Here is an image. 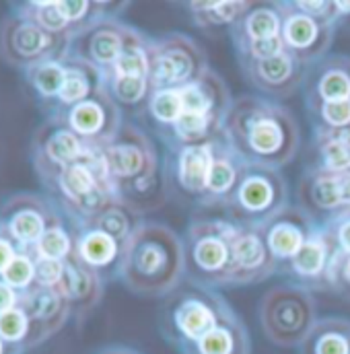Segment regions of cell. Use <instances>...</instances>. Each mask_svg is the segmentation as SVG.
<instances>
[{
  "label": "cell",
  "mask_w": 350,
  "mask_h": 354,
  "mask_svg": "<svg viewBox=\"0 0 350 354\" xmlns=\"http://www.w3.org/2000/svg\"><path fill=\"white\" fill-rule=\"evenodd\" d=\"M223 136L243 163L280 171L295 161L301 149L295 113L274 99L252 93L233 97Z\"/></svg>",
  "instance_id": "6da1fadb"
},
{
  "label": "cell",
  "mask_w": 350,
  "mask_h": 354,
  "mask_svg": "<svg viewBox=\"0 0 350 354\" xmlns=\"http://www.w3.org/2000/svg\"><path fill=\"white\" fill-rule=\"evenodd\" d=\"M101 151L120 202L142 216L167 202L163 161L153 138L142 128L124 122L113 140Z\"/></svg>",
  "instance_id": "7a4b0ae2"
},
{
  "label": "cell",
  "mask_w": 350,
  "mask_h": 354,
  "mask_svg": "<svg viewBox=\"0 0 350 354\" xmlns=\"http://www.w3.org/2000/svg\"><path fill=\"white\" fill-rule=\"evenodd\" d=\"M118 278L134 295L165 299L185 280L181 237L165 223L145 221L124 248Z\"/></svg>",
  "instance_id": "3957f363"
},
{
  "label": "cell",
  "mask_w": 350,
  "mask_h": 354,
  "mask_svg": "<svg viewBox=\"0 0 350 354\" xmlns=\"http://www.w3.org/2000/svg\"><path fill=\"white\" fill-rule=\"evenodd\" d=\"M233 311L231 303L219 290L183 280L163 299L159 309V332L167 344L181 353Z\"/></svg>",
  "instance_id": "277c9868"
},
{
  "label": "cell",
  "mask_w": 350,
  "mask_h": 354,
  "mask_svg": "<svg viewBox=\"0 0 350 354\" xmlns=\"http://www.w3.org/2000/svg\"><path fill=\"white\" fill-rule=\"evenodd\" d=\"M48 192L71 225H85L118 200L103 151L95 147L64 167Z\"/></svg>",
  "instance_id": "5b68a950"
},
{
  "label": "cell",
  "mask_w": 350,
  "mask_h": 354,
  "mask_svg": "<svg viewBox=\"0 0 350 354\" xmlns=\"http://www.w3.org/2000/svg\"><path fill=\"white\" fill-rule=\"evenodd\" d=\"M237 225L225 216L190 221L183 233L185 280L206 288H229L233 262V235Z\"/></svg>",
  "instance_id": "8992f818"
},
{
  "label": "cell",
  "mask_w": 350,
  "mask_h": 354,
  "mask_svg": "<svg viewBox=\"0 0 350 354\" xmlns=\"http://www.w3.org/2000/svg\"><path fill=\"white\" fill-rule=\"evenodd\" d=\"M264 336L280 348H299L317 324L313 292L297 284H278L264 292L258 305Z\"/></svg>",
  "instance_id": "52a82bcc"
},
{
  "label": "cell",
  "mask_w": 350,
  "mask_h": 354,
  "mask_svg": "<svg viewBox=\"0 0 350 354\" xmlns=\"http://www.w3.org/2000/svg\"><path fill=\"white\" fill-rule=\"evenodd\" d=\"M288 204V183L280 169L241 163L237 185L223 212L235 225L260 227Z\"/></svg>",
  "instance_id": "ba28073f"
},
{
  "label": "cell",
  "mask_w": 350,
  "mask_h": 354,
  "mask_svg": "<svg viewBox=\"0 0 350 354\" xmlns=\"http://www.w3.org/2000/svg\"><path fill=\"white\" fill-rule=\"evenodd\" d=\"M208 66L204 48L183 33H165L151 41V91L183 88L198 81Z\"/></svg>",
  "instance_id": "9c48e42d"
},
{
  "label": "cell",
  "mask_w": 350,
  "mask_h": 354,
  "mask_svg": "<svg viewBox=\"0 0 350 354\" xmlns=\"http://www.w3.org/2000/svg\"><path fill=\"white\" fill-rule=\"evenodd\" d=\"M68 52V39L48 33L37 23L12 10L0 21V58L12 68L25 73L44 60H62Z\"/></svg>",
  "instance_id": "30bf717a"
},
{
  "label": "cell",
  "mask_w": 350,
  "mask_h": 354,
  "mask_svg": "<svg viewBox=\"0 0 350 354\" xmlns=\"http://www.w3.org/2000/svg\"><path fill=\"white\" fill-rule=\"evenodd\" d=\"M64 221L60 206L44 194H12L0 208V227L21 252H33L44 233Z\"/></svg>",
  "instance_id": "8fae6325"
},
{
  "label": "cell",
  "mask_w": 350,
  "mask_h": 354,
  "mask_svg": "<svg viewBox=\"0 0 350 354\" xmlns=\"http://www.w3.org/2000/svg\"><path fill=\"white\" fill-rule=\"evenodd\" d=\"M214 142L217 140L204 145L165 147L163 176H165L169 198L196 206L202 204L210 165H212Z\"/></svg>",
  "instance_id": "7c38bea8"
},
{
  "label": "cell",
  "mask_w": 350,
  "mask_h": 354,
  "mask_svg": "<svg viewBox=\"0 0 350 354\" xmlns=\"http://www.w3.org/2000/svg\"><path fill=\"white\" fill-rule=\"evenodd\" d=\"M89 149L87 142L81 140L66 124L46 118L31 138V163L42 185L50 189L62 169L79 161Z\"/></svg>",
  "instance_id": "4fadbf2b"
},
{
  "label": "cell",
  "mask_w": 350,
  "mask_h": 354,
  "mask_svg": "<svg viewBox=\"0 0 350 354\" xmlns=\"http://www.w3.org/2000/svg\"><path fill=\"white\" fill-rule=\"evenodd\" d=\"M282 12V41L291 56H295L305 68L326 58L336 39L334 19H317L301 12L293 0L280 2Z\"/></svg>",
  "instance_id": "5bb4252c"
},
{
  "label": "cell",
  "mask_w": 350,
  "mask_h": 354,
  "mask_svg": "<svg viewBox=\"0 0 350 354\" xmlns=\"http://www.w3.org/2000/svg\"><path fill=\"white\" fill-rule=\"evenodd\" d=\"M52 120L66 124L81 140L95 149H103L111 142L124 126L122 107L109 97L105 87L85 101L54 113Z\"/></svg>",
  "instance_id": "9a60e30c"
},
{
  "label": "cell",
  "mask_w": 350,
  "mask_h": 354,
  "mask_svg": "<svg viewBox=\"0 0 350 354\" xmlns=\"http://www.w3.org/2000/svg\"><path fill=\"white\" fill-rule=\"evenodd\" d=\"M297 198L299 206L307 210L317 225H324L350 210V171L330 174L303 167Z\"/></svg>",
  "instance_id": "2e32d148"
},
{
  "label": "cell",
  "mask_w": 350,
  "mask_h": 354,
  "mask_svg": "<svg viewBox=\"0 0 350 354\" xmlns=\"http://www.w3.org/2000/svg\"><path fill=\"white\" fill-rule=\"evenodd\" d=\"M278 272V262L270 254L262 229L256 225H237L233 235V262L229 288L260 284Z\"/></svg>",
  "instance_id": "e0dca14e"
},
{
  "label": "cell",
  "mask_w": 350,
  "mask_h": 354,
  "mask_svg": "<svg viewBox=\"0 0 350 354\" xmlns=\"http://www.w3.org/2000/svg\"><path fill=\"white\" fill-rule=\"evenodd\" d=\"M237 62L241 66L243 79L268 99L282 101L293 97L299 88H303L305 66L288 52H282L266 60H237Z\"/></svg>",
  "instance_id": "ac0fdd59"
},
{
  "label": "cell",
  "mask_w": 350,
  "mask_h": 354,
  "mask_svg": "<svg viewBox=\"0 0 350 354\" xmlns=\"http://www.w3.org/2000/svg\"><path fill=\"white\" fill-rule=\"evenodd\" d=\"M260 229L270 254L280 266L297 256V252L315 235L320 225L299 204H288L284 210L260 225Z\"/></svg>",
  "instance_id": "d6986e66"
},
{
  "label": "cell",
  "mask_w": 350,
  "mask_h": 354,
  "mask_svg": "<svg viewBox=\"0 0 350 354\" xmlns=\"http://www.w3.org/2000/svg\"><path fill=\"white\" fill-rule=\"evenodd\" d=\"M130 25L122 19H103L71 41V56H77L107 73L124 52Z\"/></svg>",
  "instance_id": "ffe728a7"
},
{
  "label": "cell",
  "mask_w": 350,
  "mask_h": 354,
  "mask_svg": "<svg viewBox=\"0 0 350 354\" xmlns=\"http://www.w3.org/2000/svg\"><path fill=\"white\" fill-rule=\"evenodd\" d=\"M332 258V248L328 245L320 227L315 235L297 252V256L278 266L276 274H282L284 278H288V284H297L309 292H330L328 276Z\"/></svg>",
  "instance_id": "44dd1931"
},
{
  "label": "cell",
  "mask_w": 350,
  "mask_h": 354,
  "mask_svg": "<svg viewBox=\"0 0 350 354\" xmlns=\"http://www.w3.org/2000/svg\"><path fill=\"white\" fill-rule=\"evenodd\" d=\"M19 307L31 322L35 348L56 336L68 324V319H73L71 305L58 288L31 286L29 290L21 292Z\"/></svg>",
  "instance_id": "7402d4cb"
},
{
  "label": "cell",
  "mask_w": 350,
  "mask_h": 354,
  "mask_svg": "<svg viewBox=\"0 0 350 354\" xmlns=\"http://www.w3.org/2000/svg\"><path fill=\"white\" fill-rule=\"evenodd\" d=\"M305 103H332L350 99V56L328 54L305 68Z\"/></svg>",
  "instance_id": "603a6c76"
},
{
  "label": "cell",
  "mask_w": 350,
  "mask_h": 354,
  "mask_svg": "<svg viewBox=\"0 0 350 354\" xmlns=\"http://www.w3.org/2000/svg\"><path fill=\"white\" fill-rule=\"evenodd\" d=\"M58 290L68 301L75 324L83 326L103 299L105 280L95 270L83 264L77 256H73L64 262V274L58 284Z\"/></svg>",
  "instance_id": "cb8c5ba5"
},
{
  "label": "cell",
  "mask_w": 350,
  "mask_h": 354,
  "mask_svg": "<svg viewBox=\"0 0 350 354\" xmlns=\"http://www.w3.org/2000/svg\"><path fill=\"white\" fill-rule=\"evenodd\" d=\"M75 233V256L95 270L105 282L118 278L124 248L120 241L109 237L97 227L91 225H71Z\"/></svg>",
  "instance_id": "d4e9b609"
},
{
  "label": "cell",
  "mask_w": 350,
  "mask_h": 354,
  "mask_svg": "<svg viewBox=\"0 0 350 354\" xmlns=\"http://www.w3.org/2000/svg\"><path fill=\"white\" fill-rule=\"evenodd\" d=\"M179 95L183 113L208 118L225 128L227 113L233 105V95L219 73H214L212 68L206 71L198 81L179 88Z\"/></svg>",
  "instance_id": "484cf974"
},
{
  "label": "cell",
  "mask_w": 350,
  "mask_h": 354,
  "mask_svg": "<svg viewBox=\"0 0 350 354\" xmlns=\"http://www.w3.org/2000/svg\"><path fill=\"white\" fill-rule=\"evenodd\" d=\"M241 159L231 151L225 142V136L214 142L212 165L206 181V192L202 198L200 208H223L237 185V177L241 169Z\"/></svg>",
  "instance_id": "4316f807"
},
{
  "label": "cell",
  "mask_w": 350,
  "mask_h": 354,
  "mask_svg": "<svg viewBox=\"0 0 350 354\" xmlns=\"http://www.w3.org/2000/svg\"><path fill=\"white\" fill-rule=\"evenodd\" d=\"M305 169L349 174L350 130H311Z\"/></svg>",
  "instance_id": "83f0119b"
},
{
  "label": "cell",
  "mask_w": 350,
  "mask_h": 354,
  "mask_svg": "<svg viewBox=\"0 0 350 354\" xmlns=\"http://www.w3.org/2000/svg\"><path fill=\"white\" fill-rule=\"evenodd\" d=\"M282 31L280 2H252L246 15L229 29L233 48L239 50L248 44L278 37Z\"/></svg>",
  "instance_id": "f1b7e54d"
},
{
  "label": "cell",
  "mask_w": 350,
  "mask_h": 354,
  "mask_svg": "<svg viewBox=\"0 0 350 354\" xmlns=\"http://www.w3.org/2000/svg\"><path fill=\"white\" fill-rule=\"evenodd\" d=\"M179 354H252V336L243 319L233 311L206 336Z\"/></svg>",
  "instance_id": "f546056e"
},
{
  "label": "cell",
  "mask_w": 350,
  "mask_h": 354,
  "mask_svg": "<svg viewBox=\"0 0 350 354\" xmlns=\"http://www.w3.org/2000/svg\"><path fill=\"white\" fill-rule=\"evenodd\" d=\"M103 87H105V81H103V73L99 68H95L93 64L68 54L64 58L62 91H60V97H58V103H56L54 111L48 118H52L54 113H58L62 109H68V107L85 101L89 97L97 95Z\"/></svg>",
  "instance_id": "4dcf8cb0"
},
{
  "label": "cell",
  "mask_w": 350,
  "mask_h": 354,
  "mask_svg": "<svg viewBox=\"0 0 350 354\" xmlns=\"http://www.w3.org/2000/svg\"><path fill=\"white\" fill-rule=\"evenodd\" d=\"M299 354H350V319L320 317L301 342Z\"/></svg>",
  "instance_id": "1f68e13d"
},
{
  "label": "cell",
  "mask_w": 350,
  "mask_h": 354,
  "mask_svg": "<svg viewBox=\"0 0 350 354\" xmlns=\"http://www.w3.org/2000/svg\"><path fill=\"white\" fill-rule=\"evenodd\" d=\"M252 2L246 0H192L185 4V12L200 31H212L227 27L231 29L250 8Z\"/></svg>",
  "instance_id": "d6a6232c"
},
{
  "label": "cell",
  "mask_w": 350,
  "mask_h": 354,
  "mask_svg": "<svg viewBox=\"0 0 350 354\" xmlns=\"http://www.w3.org/2000/svg\"><path fill=\"white\" fill-rule=\"evenodd\" d=\"M151 41L153 37L130 25L124 52L118 62L103 73V77H130V79H149L151 71Z\"/></svg>",
  "instance_id": "836d02e7"
},
{
  "label": "cell",
  "mask_w": 350,
  "mask_h": 354,
  "mask_svg": "<svg viewBox=\"0 0 350 354\" xmlns=\"http://www.w3.org/2000/svg\"><path fill=\"white\" fill-rule=\"evenodd\" d=\"M25 81L42 105L46 118L54 111L62 83H64V58L62 60H44L25 71Z\"/></svg>",
  "instance_id": "e575fe53"
},
{
  "label": "cell",
  "mask_w": 350,
  "mask_h": 354,
  "mask_svg": "<svg viewBox=\"0 0 350 354\" xmlns=\"http://www.w3.org/2000/svg\"><path fill=\"white\" fill-rule=\"evenodd\" d=\"M142 223H145L142 214H138L136 210H132L124 202L116 200V202H111L105 210H101L95 218H91L85 225L101 229L103 233H107L109 237H113L116 241L126 245Z\"/></svg>",
  "instance_id": "d590c367"
},
{
  "label": "cell",
  "mask_w": 350,
  "mask_h": 354,
  "mask_svg": "<svg viewBox=\"0 0 350 354\" xmlns=\"http://www.w3.org/2000/svg\"><path fill=\"white\" fill-rule=\"evenodd\" d=\"M105 91L109 97L126 109L136 113L147 111V103L151 97V83L149 79H130V77H103Z\"/></svg>",
  "instance_id": "8d00e7d4"
},
{
  "label": "cell",
  "mask_w": 350,
  "mask_h": 354,
  "mask_svg": "<svg viewBox=\"0 0 350 354\" xmlns=\"http://www.w3.org/2000/svg\"><path fill=\"white\" fill-rule=\"evenodd\" d=\"M145 113L151 118L157 134L169 130L175 122L179 120V115L183 113L179 88L151 91V97H149V103H147V111Z\"/></svg>",
  "instance_id": "74e56055"
},
{
  "label": "cell",
  "mask_w": 350,
  "mask_h": 354,
  "mask_svg": "<svg viewBox=\"0 0 350 354\" xmlns=\"http://www.w3.org/2000/svg\"><path fill=\"white\" fill-rule=\"evenodd\" d=\"M33 254L37 258H48V260H56V262H66L68 258L75 256V233L71 223L64 218L56 225H52L44 237L39 239V243L35 245Z\"/></svg>",
  "instance_id": "f35d334b"
},
{
  "label": "cell",
  "mask_w": 350,
  "mask_h": 354,
  "mask_svg": "<svg viewBox=\"0 0 350 354\" xmlns=\"http://www.w3.org/2000/svg\"><path fill=\"white\" fill-rule=\"evenodd\" d=\"M0 338L23 354L35 348L31 322L19 305L0 315Z\"/></svg>",
  "instance_id": "ab89813d"
},
{
  "label": "cell",
  "mask_w": 350,
  "mask_h": 354,
  "mask_svg": "<svg viewBox=\"0 0 350 354\" xmlns=\"http://www.w3.org/2000/svg\"><path fill=\"white\" fill-rule=\"evenodd\" d=\"M311 130H350V99L305 103Z\"/></svg>",
  "instance_id": "60d3db41"
},
{
  "label": "cell",
  "mask_w": 350,
  "mask_h": 354,
  "mask_svg": "<svg viewBox=\"0 0 350 354\" xmlns=\"http://www.w3.org/2000/svg\"><path fill=\"white\" fill-rule=\"evenodd\" d=\"M0 278L19 295L35 286V256L33 252H19L12 262L4 268Z\"/></svg>",
  "instance_id": "b9f144b4"
},
{
  "label": "cell",
  "mask_w": 350,
  "mask_h": 354,
  "mask_svg": "<svg viewBox=\"0 0 350 354\" xmlns=\"http://www.w3.org/2000/svg\"><path fill=\"white\" fill-rule=\"evenodd\" d=\"M322 233L328 241V245L332 248V254H344L350 256V210L320 225Z\"/></svg>",
  "instance_id": "7bdbcfd3"
},
{
  "label": "cell",
  "mask_w": 350,
  "mask_h": 354,
  "mask_svg": "<svg viewBox=\"0 0 350 354\" xmlns=\"http://www.w3.org/2000/svg\"><path fill=\"white\" fill-rule=\"evenodd\" d=\"M328 290L350 303V256L336 254L332 258L330 276H328Z\"/></svg>",
  "instance_id": "ee69618b"
},
{
  "label": "cell",
  "mask_w": 350,
  "mask_h": 354,
  "mask_svg": "<svg viewBox=\"0 0 350 354\" xmlns=\"http://www.w3.org/2000/svg\"><path fill=\"white\" fill-rule=\"evenodd\" d=\"M62 274H64V262H56V260L35 256V286L58 288Z\"/></svg>",
  "instance_id": "f6af8a7d"
},
{
  "label": "cell",
  "mask_w": 350,
  "mask_h": 354,
  "mask_svg": "<svg viewBox=\"0 0 350 354\" xmlns=\"http://www.w3.org/2000/svg\"><path fill=\"white\" fill-rule=\"evenodd\" d=\"M21 250L15 245V241L6 235V231L0 227V274L4 272V268L12 262V258L19 254Z\"/></svg>",
  "instance_id": "bcb514c9"
},
{
  "label": "cell",
  "mask_w": 350,
  "mask_h": 354,
  "mask_svg": "<svg viewBox=\"0 0 350 354\" xmlns=\"http://www.w3.org/2000/svg\"><path fill=\"white\" fill-rule=\"evenodd\" d=\"M334 23L336 29H344L350 33V2L347 0H334Z\"/></svg>",
  "instance_id": "7dc6e473"
},
{
  "label": "cell",
  "mask_w": 350,
  "mask_h": 354,
  "mask_svg": "<svg viewBox=\"0 0 350 354\" xmlns=\"http://www.w3.org/2000/svg\"><path fill=\"white\" fill-rule=\"evenodd\" d=\"M19 299H21V295H19L15 288H10V286L0 278V315L6 313V311L12 309V307H17V305H19Z\"/></svg>",
  "instance_id": "c3c4849f"
},
{
  "label": "cell",
  "mask_w": 350,
  "mask_h": 354,
  "mask_svg": "<svg viewBox=\"0 0 350 354\" xmlns=\"http://www.w3.org/2000/svg\"><path fill=\"white\" fill-rule=\"evenodd\" d=\"M97 354H140L134 348H128V346H107L103 351H99Z\"/></svg>",
  "instance_id": "681fc988"
},
{
  "label": "cell",
  "mask_w": 350,
  "mask_h": 354,
  "mask_svg": "<svg viewBox=\"0 0 350 354\" xmlns=\"http://www.w3.org/2000/svg\"><path fill=\"white\" fill-rule=\"evenodd\" d=\"M0 354H23L19 348H15V346H10L8 342H4L2 338H0Z\"/></svg>",
  "instance_id": "f907efd6"
}]
</instances>
